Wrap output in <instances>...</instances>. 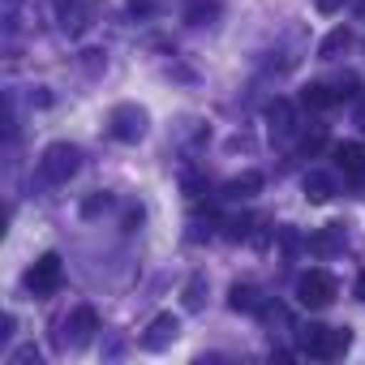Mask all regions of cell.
<instances>
[{"mask_svg": "<svg viewBox=\"0 0 365 365\" xmlns=\"http://www.w3.org/2000/svg\"><path fill=\"white\" fill-rule=\"evenodd\" d=\"M78 163H82V155H78V146H69V142H52V146L43 150V176L52 180V185H65V180L78 172Z\"/></svg>", "mask_w": 365, "mask_h": 365, "instance_id": "277c9868", "label": "cell"}, {"mask_svg": "<svg viewBox=\"0 0 365 365\" xmlns=\"http://www.w3.org/2000/svg\"><path fill=\"white\" fill-rule=\"evenodd\" d=\"M215 9H220L215 0H207V5H202V0H198V5L190 9V22H194V26H202V22H211V18H215Z\"/></svg>", "mask_w": 365, "mask_h": 365, "instance_id": "2e32d148", "label": "cell"}, {"mask_svg": "<svg viewBox=\"0 0 365 365\" xmlns=\"http://www.w3.org/2000/svg\"><path fill=\"white\" fill-rule=\"evenodd\" d=\"M26 361H39V348H35V344H26V348H18V352L9 356V365H26Z\"/></svg>", "mask_w": 365, "mask_h": 365, "instance_id": "ac0fdd59", "label": "cell"}, {"mask_svg": "<svg viewBox=\"0 0 365 365\" xmlns=\"http://www.w3.org/2000/svg\"><path fill=\"white\" fill-rule=\"evenodd\" d=\"M176 335H180V318L176 314H155L150 327H146V335H142V348L146 352H163Z\"/></svg>", "mask_w": 365, "mask_h": 365, "instance_id": "8992f818", "label": "cell"}, {"mask_svg": "<svg viewBox=\"0 0 365 365\" xmlns=\"http://www.w3.org/2000/svg\"><path fill=\"white\" fill-rule=\"evenodd\" d=\"M331 194H335V185H331L327 172H309L305 176V198L309 202H331Z\"/></svg>", "mask_w": 365, "mask_h": 365, "instance_id": "30bf717a", "label": "cell"}, {"mask_svg": "<svg viewBox=\"0 0 365 365\" xmlns=\"http://www.w3.org/2000/svg\"><path fill=\"white\" fill-rule=\"evenodd\" d=\"M301 103L314 108V112H318V108H331V103H335V91H331L327 82H309V86L301 91Z\"/></svg>", "mask_w": 365, "mask_h": 365, "instance_id": "8fae6325", "label": "cell"}, {"mask_svg": "<svg viewBox=\"0 0 365 365\" xmlns=\"http://www.w3.org/2000/svg\"><path fill=\"white\" fill-rule=\"evenodd\" d=\"M267 120H271V129L288 133V129H292V108H288V99H275V103L267 108Z\"/></svg>", "mask_w": 365, "mask_h": 365, "instance_id": "4fadbf2b", "label": "cell"}, {"mask_svg": "<svg viewBox=\"0 0 365 365\" xmlns=\"http://www.w3.org/2000/svg\"><path fill=\"white\" fill-rule=\"evenodd\" d=\"M356 297L365 301V271H361V279H356Z\"/></svg>", "mask_w": 365, "mask_h": 365, "instance_id": "7402d4cb", "label": "cell"}, {"mask_svg": "<svg viewBox=\"0 0 365 365\" xmlns=\"http://www.w3.org/2000/svg\"><path fill=\"white\" fill-rule=\"evenodd\" d=\"M228 305L241 314V309H258V297H254V288L250 284H232L228 288Z\"/></svg>", "mask_w": 365, "mask_h": 365, "instance_id": "5bb4252c", "label": "cell"}, {"mask_svg": "<svg viewBox=\"0 0 365 365\" xmlns=\"http://www.w3.org/2000/svg\"><path fill=\"white\" fill-rule=\"evenodd\" d=\"M129 9H133V14H150V9H155V0H129Z\"/></svg>", "mask_w": 365, "mask_h": 365, "instance_id": "44dd1931", "label": "cell"}, {"mask_svg": "<svg viewBox=\"0 0 365 365\" xmlns=\"http://www.w3.org/2000/svg\"><path fill=\"white\" fill-rule=\"evenodd\" d=\"M65 279V267H61V254H43L31 271H26V292L31 297H52Z\"/></svg>", "mask_w": 365, "mask_h": 365, "instance_id": "3957f363", "label": "cell"}, {"mask_svg": "<svg viewBox=\"0 0 365 365\" xmlns=\"http://www.w3.org/2000/svg\"><path fill=\"white\" fill-rule=\"evenodd\" d=\"M335 163H339V172L348 180H365V142H339Z\"/></svg>", "mask_w": 365, "mask_h": 365, "instance_id": "ba28073f", "label": "cell"}, {"mask_svg": "<svg viewBox=\"0 0 365 365\" xmlns=\"http://www.w3.org/2000/svg\"><path fill=\"white\" fill-rule=\"evenodd\" d=\"M314 5H318V14H335V9L344 5V0H314Z\"/></svg>", "mask_w": 365, "mask_h": 365, "instance_id": "ffe728a7", "label": "cell"}, {"mask_svg": "<svg viewBox=\"0 0 365 365\" xmlns=\"http://www.w3.org/2000/svg\"><path fill=\"white\" fill-rule=\"evenodd\" d=\"M297 348L305 356H318V361H335L352 348V331L348 327H305L297 335Z\"/></svg>", "mask_w": 365, "mask_h": 365, "instance_id": "6da1fadb", "label": "cell"}, {"mask_svg": "<svg viewBox=\"0 0 365 365\" xmlns=\"http://www.w3.org/2000/svg\"><path fill=\"white\" fill-rule=\"evenodd\" d=\"M108 129H112L116 142H138L146 133V112L138 103H116L112 116H108Z\"/></svg>", "mask_w": 365, "mask_h": 365, "instance_id": "5b68a950", "label": "cell"}, {"mask_svg": "<svg viewBox=\"0 0 365 365\" xmlns=\"http://www.w3.org/2000/svg\"><path fill=\"white\" fill-rule=\"evenodd\" d=\"M258 190H262V172H241V176H232L228 185H224V194L237 198V202H241V198H254Z\"/></svg>", "mask_w": 365, "mask_h": 365, "instance_id": "9c48e42d", "label": "cell"}, {"mask_svg": "<svg viewBox=\"0 0 365 365\" xmlns=\"http://www.w3.org/2000/svg\"><path fill=\"white\" fill-rule=\"evenodd\" d=\"M108 202H112L108 194H95V198H86V202H82V215H99V211H103Z\"/></svg>", "mask_w": 365, "mask_h": 365, "instance_id": "e0dca14e", "label": "cell"}, {"mask_svg": "<svg viewBox=\"0 0 365 365\" xmlns=\"http://www.w3.org/2000/svg\"><path fill=\"white\" fill-rule=\"evenodd\" d=\"M335 292H339V284H335V275L331 271H305L301 279H297V301L305 305V309H327L331 301H335Z\"/></svg>", "mask_w": 365, "mask_h": 365, "instance_id": "7a4b0ae2", "label": "cell"}, {"mask_svg": "<svg viewBox=\"0 0 365 365\" xmlns=\"http://www.w3.org/2000/svg\"><path fill=\"white\" fill-rule=\"evenodd\" d=\"M348 43H352V31H348V26H335V31L318 43V56H322V61H331V56H335V52H344Z\"/></svg>", "mask_w": 365, "mask_h": 365, "instance_id": "7c38bea8", "label": "cell"}, {"mask_svg": "<svg viewBox=\"0 0 365 365\" xmlns=\"http://www.w3.org/2000/svg\"><path fill=\"white\" fill-rule=\"evenodd\" d=\"M185 309H202V275H194L185 284Z\"/></svg>", "mask_w": 365, "mask_h": 365, "instance_id": "9a60e30c", "label": "cell"}, {"mask_svg": "<svg viewBox=\"0 0 365 365\" xmlns=\"http://www.w3.org/2000/svg\"><path fill=\"white\" fill-rule=\"evenodd\" d=\"M322 142H327V138H322V133H314V138H305V142H301V150H305V155H314V150H322Z\"/></svg>", "mask_w": 365, "mask_h": 365, "instance_id": "d6986e66", "label": "cell"}, {"mask_svg": "<svg viewBox=\"0 0 365 365\" xmlns=\"http://www.w3.org/2000/svg\"><path fill=\"white\" fill-rule=\"evenodd\" d=\"M65 331H69V344H73V348H82V344H91V335L99 331V314H95L91 305H78V309L69 314Z\"/></svg>", "mask_w": 365, "mask_h": 365, "instance_id": "52a82bcc", "label": "cell"}]
</instances>
